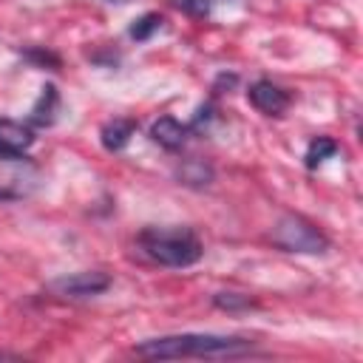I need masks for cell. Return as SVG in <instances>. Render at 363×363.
<instances>
[{"mask_svg":"<svg viewBox=\"0 0 363 363\" xmlns=\"http://www.w3.org/2000/svg\"><path fill=\"white\" fill-rule=\"evenodd\" d=\"M252 352V340L244 337H230V335H199V332H184V335H162L142 340L136 346L139 357L150 360H179V357H238Z\"/></svg>","mask_w":363,"mask_h":363,"instance_id":"6da1fadb","label":"cell"},{"mask_svg":"<svg viewBox=\"0 0 363 363\" xmlns=\"http://www.w3.org/2000/svg\"><path fill=\"white\" fill-rule=\"evenodd\" d=\"M150 139L164 150H179L184 145V139H187V125H182L173 116H159L150 125Z\"/></svg>","mask_w":363,"mask_h":363,"instance_id":"52a82bcc","label":"cell"},{"mask_svg":"<svg viewBox=\"0 0 363 363\" xmlns=\"http://www.w3.org/2000/svg\"><path fill=\"white\" fill-rule=\"evenodd\" d=\"M337 153V142L329 139V136H318L309 142V150H306V167H318L323 159L335 156Z\"/></svg>","mask_w":363,"mask_h":363,"instance_id":"8fae6325","label":"cell"},{"mask_svg":"<svg viewBox=\"0 0 363 363\" xmlns=\"http://www.w3.org/2000/svg\"><path fill=\"white\" fill-rule=\"evenodd\" d=\"M139 250L153 264L173 269L193 267L204 252L199 235L190 227H145L139 233Z\"/></svg>","mask_w":363,"mask_h":363,"instance_id":"7a4b0ae2","label":"cell"},{"mask_svg":"<svg viewBox=\"0 0 363 363\" xmlns=\"http://www.w3.org/2000/svg\"><path fill=\"white\" fill-rule=\"evenodd\" d=\"M34 142V133L28 125L14 119H0V150L6 153H26Z\"/></svg>","mask_w":363,"mask_h":363,"instance_id":"ba28073f","label":"cell"},{"mask_svg":"<svg viewBox=\"0 0 363 363\" xmlns=\"http://www.w3.org/2000/svg\"><path fill=\"white\" fill-rule=\"evenodd\" d=\"M40 187V167L26 153L0 150V201H23Z\"/></svg>","mask_w":363,"mask_h":363,"instance_id":"277c9868","label":"cell"},{"mask_svg":"<svg viewBox=\"0 0 363 363\" xmlns=\"http://www.w3.org/2000/svg\"><path fill=\"white\" fill-rule=\"evenodd\" d=\"M182 3H184V9H187L190 14L207 17V14L213 11V6H216V3H224V0H182Z\"/></svg>","mask_w":363,"mask_h":363,"instance_id":"9a60e30c","label":"cell"},{"mask_svg":"<svg viewBox=\"0 0 363 363\" xmlns=\"http://www.w3.org/2000/svg\"><path fill=\"white\" fill-rule=\"evenodd\" d=\"M159 26H162V17H159V14H145V17L133 20V26H130V37H133V40H147Z\"/></svg>","mask_w":363,"mask_h":363,"instance_id":"7c38bea8","label":"cell"},{"mask_svg":"<svg viewBox=\"0 0 363 363\" xmlns=\"http://www.w3.org/2000/svg\"><path fill=\"white\" fill-rule=\"evenodd\" d=\"M247 99H250V105H252L255 111H261L264 116H281V113L289 108V102H292V96H289L281 85H275V82H269V79L252 82L250 91H247Z\"/></svg>","mask_w":363,"mask_h":363,"instance_id":"8992f818","label":"cell"},{"mask_svg":"<svg viewBox=\"0 0 363 363\" xmlns=\"http://www.w3.org/2000/svg\"><path fill=\"white\" fill-rule=\"evenodd\" d=\"M210 176H213L210 167H204L201 162H187V164L182 167V179L190 182V184H207Z\"/></svg>","mask_w":363,"mask_h":363,"instance_id":"4fadbf2b","label":"cell"},{"mask_svg":"<svg viewBox=\"0 0 363 363\" xmlns=\"http://www.w3.org/2000/svg\"><path fill=\"white\" fill-rule=\"evenodd\" d=\"M136 133V122H130V119H113V122H108L105 128H102V145H105V150H122L128 142H130V136Z\"/></svg>","mask_w":363,"mask_h":363,"instance_id":"9c48e42d","label":"cell"},{"mask_svg":"<svg viewBox=\"0 0 363 363\" xmlns=\"http://www.w3.org/2000/svg\"><path fill=\"white\" fill-rule=\"evenodd\" d=\"M105 3H122V0H105Z\"/></svg>","mask_w":363,"mask_h":363,"instance_id":"2e32d148","label":"cell"},{"mask_svg":"<svg viewBox=\"0 0 363 363\" xmlns=\"http://www.w3.org/2000/svg\"><path fill=\"white\" fill-rule=\"evenodd\" d=\"M54 108H57V88H54V85H45L43 94H40V102H37L34 111H31V122H37V125H51V122H54Z\"/></svg>","mask_w":363,"mask_h":363,"instance_id":"30bf717a","label":"cell"},{"mask_svg":"<svg viewBox=\"0 0 363 363\" xmlns=\"http://www.w3.org/2000/svg\"><path fill=\"white\" fill-rule=\"evenodd\" d=\"M108 286H111V275L102 269H82V272H71L51 281V292L62 298H94V295H102Z\"/></svg>","mask_w":363,"mask_h":363,"instance_id":"5b68a950","label":"cell"},{"mask_svg":"<svg viewBox=\"0 0 363 363\" xmlns=\"http://www.w3.org/2000/svg\"><path fill=\"white\" fill-rule=\"evenodd\" d=\"M213 301H216L218 309H227V312L241 309V306H252V301H250L247 295H235V292H218Z\"/></svg>","mask_w":363,"mask_h":363,"instance_id":"5bb4252c","label":"cell"},{"mask_svg":"<svg viewBox=\"0 0 363 363\" xmlns=\"http://www.w3.org/2000/svg\"><path fill=\"white\" fill-rule=\"evenodd\" d=\"M272 244L284 252H301V255H320L329 250V238L323 235V230L318 224H312L309 218L298 216V213H286L272 224L269 233Z\"/></svg>","mask_w":363,"mask_h":363,"instance_id":"3957f363","label":"cell"}]
</instances>
